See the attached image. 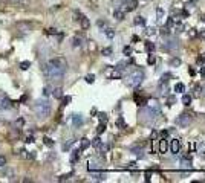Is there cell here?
<instances>
[{
	"label": "cell",
	"mask_w": 205,
	"mask_h": 183,
	"mask_svg": "<svg viewBox=\"0 0 205 183\" xmlns=\"http://www.w3.org/2000/svg\"><path fill=\"white\" fill-rule=\"evenodd\" d=\"M29 66H31V63H29V61H23V63H20V69H21V70H28Z\"/></svg>",
	"instance_id": "cell-31"
},
{
	"label": "cell",
	"mask_w": 205,
	"mask_h": 183,
	"mask_svg": "<svg viewBox=\"0 0 205 183\" xmlns=\"http://www.w3.org/2000/svg\"><path fill=\"white\" fill-rule=\"evenodd\" d=\"M197 63H205V53H202V57L197 58Z\"/></svg>",
	"instance_id": "cell-47"
},
{
	"label": "cell",
	"mask_w": 205,
	"mask_h": 183,
	"mask_svg": "<svg viewBox=\"0 0 205 183\" xmlns=\"http://www.w3.org/2000/svg\"><path fill=\"white\" fill-rule=\"evenodd\" d=\"M201 92H202V87H199V85H196V96L201 95Z\"/></svg>",
	"instance_id": "cell-50"
},
{
	"label": "cell",
	"mask_w": 205,
	"mask_h": 183,
	"mask_svg": "<svg viewBox=\"0 0 205 183\" xmlns=\"http://www.w3.org/2000/svg\"><path fill=\"white\" fill-rule=\"evenodd\" d=\"M149 109H153V110H158V111H159V104H158V101H156V99L149 101Z\"/></svg>",
	"instance_id": "cell-19"
},
{
	"label": "cell",
	"mask_w": 205,
	"mask_h": 183,
	"mask_svg": "<svg viewBox=\"0 0 205 183\" xmlns=\"http://www.w3.org/2000/svg\"><path fill=\"white\" fill-rule=\"evenodd\" d=\"M26 142H28V143H32V142H34V136H28V139H26Z\"/></svg>",
	"instance_id": "cell-51"
},
{
	"label": "cell",
	"mask_w": 205,
	"mask_h": 183,
	"mask_svg": "<svg viewBox=\"0 0 205 183\" xmlns=\"http://www.w3.org/2000/svg\"><path fill=\"white\" fill-rule=\"evenodd\" d=\"M145 49H147L149 52H153L155 51V44H153V43H150V41H147V43H145Z\"/></svg>",
	"instance_id": "cell-32"
},
{
	"label": "cell",
	"mask_w": 205,
	"mask_h": 183,
	"mask_svg": "<svg viewBox=\"0 0 205 183\" xmlns=\"http://www.w3.org/2000/svg\"><path fill=\"white\" fill-rule=\"evenodd\" d=\"M66 70H67V63L63 57L52 58V60H49L43 66V73L51 81H60V79H63Z\"/></svg>",
	"instance_id": "cell-1"
},
{
	"label": "cell",
	"mask_w": 205,
	"mask_h": 183,
	"mask_svg": "<svg viewBox=\"0 0 205 183\" xmlns=\"http://www.w3.org/2000/svg\"><path fill=\"white\" fill-rule=\"evenodd\" d=\"M80 156H81V150H74L71 154V163H77L80 160Z\"/></svg>",
	"instance_id": "cell-12"
},
{
	"label": "cell",
	"mask_w": 205,
	"mask_h": 183,
	"mask_svg": "<svg viewBox=\"0 0 205 183\" xmlns=\"http://www.w3.org/2000/svg\"><path fill=\"white\" fill-rule=\"evenodd\" d=\"M199 35H201V38H202V40H205V29H202L201 32H199Z\"/></svg>",
	"instance_id": "cell-52"
},
{
	"label": "cell",
	"mask_w": 205,
	"mask_h": 183,
	"mask_svg": "<svg viewBox=\"0 0 205 183\" xmlns=\"http://www.w3.org/2000/svg\"><path fill=\"white\" fill-rule=\"evenodd\" d=\"M106 131V125H104V122H101L98 128H96V134H101V133H104Z\"/></svg>",
	"instance_id": "cell-30"
},
{
	"label": "cell",
	"mask_w": 205,
	"mask_h": 183,
	"mask_svg": "<svg viewBox=\"0 0 205 183\" xmlns=\"http://www.w3.org/2000/svg\"><path fill=\"white\" fill-rule=\"evenodd\" d=\"M116 124H118V127H124V119H122V117H118Z\"/></svg>",
	"instance_id": "cell-44"
},
{
	"label": "cell",
	"mask_w": 205,
	"mask_h": 183,
	"mask_svg": "<svg viewBox=\"0 0 205 183\" xmlns=\"http://www.w3.org/2000/svg\"><path fill=\"white\" fill-rule=\"evenodd\" d=\"M43 95H45V96H47V95H51V90H49V89H47V87H45V89H43Z\"/></svg>",
	"instance_id": "cell-45"
},
{
	"label": "cell",
	"mask_w": 205,
	"mask_h": 183,
	"mask_svg": "<svg viewBox=\"0 0 205 183\" xmlns=\"http://www.w3.org/2000/svg\"><path fill=\"white\" fill-rule=\"evenodd\" d=\"M0 109H2V110H11V109H14V102L11 101L8 96L2 95V96H0Z\"/></svg>",
	"instance_id": "cell-5"
},
{
	"label": "cell",
	"mask_w": 205,
	"mask_h": 183,
	"mask_svg": "<svg viewBox=\"0 0 205 183\" xmlns=\"http://www.w3.org/2000/svg\"><path fill=\"white\" fill-rule=\"evenodd\" d=\"M95 81V75H92V73H89L87 76H86V83H89V84H92Z\"/></svg>",
	"instance_id": "cell-33"
},
{
	"label": "cell",
	"mask_w": 205,
	"mask_h": 183,
	"mask_svg": "<svg viewBox=\"0 0 205 183\" xmlns=\"http://www.w3.org/2000/svg\"><path fill=\"white\" fill-rule=\"evenodd\" d=\"M113 17L121 21V20H124V17H126V12H124V11H121V9H115V12H113Z\"/></svg>",
	"instance_id": "cell-16"
},
{
	"label": "cell",
	"mask_w": 205,
	"mask_h": 183,
	"mask_svg": "<svg viewBox=\"0 0 205 183\" xmlns=\"http://www.w3.org/2000/svg\"><path fill=\"white\" fill-rule=\"evenodd\" d=\"M46 34L47 35H55V34H58V32H57V29L51 28V29H46Z\"/></svg>",
	"instance_id": "cell-39"
},
{
	"label": "cell",
	"mask_w": 205,
	"mask_h": 183,
	"mask_svg": "<svg viewBox=\"0 0 205 183\" xmlns=\"http://www.w3.org/2000/svg\"><path fill=\"white\" fill-rule=\"evenodd\" d=\"M191 122V117L188 116V115H181V116H177L176 117V121H175V124L177 127H181V128H185V127H188V124Z\"/></svg>",
	"instance_id": "cell-4"
},
{
	"label": "cell",
	"mask_w": 205,
	"mask_h": 183,
	"mask_svg": "<svg viewBox=\"0 0 205 183\" xmlns=\"http://www.w3.org/2000/svg\"><path fill=\"white\" fill-rule=\"evenodd\" d=\"M98 117H100V121L101 122H107V116H106V113H98Z\"/></svg>",
	"instance_id": "cell-36"
},
{
	"label": "cell",
	"mask_w": 205,
	"mask_h": 183,
	"mask_svg": "<svg viewBox=\"0 0 205 183\" xmlns=\"http://www.w3.org/2000/svg\"><path fill=\"white\" fill-rule=\"evenodd\" d=\"M9 2H12V3H19V5H23L26 0H9Z\"/></svg>",
	"instance_id": "cell-46"
},
{
	"label": "cell",
	"mask_w": 205,
	"mask_h": 183,
	"mask_svg": "<svg viewBox=\"0 0 205 183\" xmlns=\"http://www.w3.org/2000/svg\"><path fill=\"white\" fill-rule=\"evenodd\" d=\"M23 122H25V121H23V119H21V117H20V119L17 121V124H19V125H21V124H23Z\"/></svg>",
	"instance_id": "cell-56"
},
{
	"label": "cell",
	"mask_w": 205,
	"mask_h": 183,
	"mask_svg": "<svg viewBox=\"0 0 205 183\" xmlns=\"http://www.w3.org/2000/svg\"><path fill=\"white\" fill-rule=\"evenodd\" d=\"M34 111H35V115L39 116V119H45V117L49 116V113H51V102L47 101V99H39L35 102V105H34Z\"/></svg>",
	"instance_id": "cell-2"
},
{
	"label": "cell",
	"mask_w": 205,
	"mask_h": 183,
	"mask_svg": "<svg viewBox=\"0 0 205 183\" xmlns=\"http://www.w3.org/2000/svg\"><path fill=\"white\" fill-rule=\"evenodd\" d=\"M175 92H176V93H182V92H185V85L182 83H177L175 85Z\"/></svg>",
	"instance_id": "cell-21"
},
{
	"label": "cell",
	"mask_w": 205,
	"mask_h": 183,
	"mask_svg": "<svg viewBox=\"0 0 205 183\" xmlns=\"http://www.w3.org/2000/svg\"><path fill=\"white\" fill-rule=\"evenodd\" d=\"M78 21L81 23V28H83V29H89V28H90V21H89V18L86 17V15H81Z\"/></svg>",
	"instance_id": "cell-13"
},
{
	"label": "cell",
	"mask_w": 205,
	"mask_h": 183,
	"mask_svg": "<svg viewBox=\"0 0 205 183\" xmlns=\"http://www.w3.org/2000/svg\"><path fill=\"white\" fill-rule=\"evenodd\" d=\"M170 150H171V153H173V154L179 153V150H181V141H179V139H171Z\"/></svg>",
	"instance_id": "cell-10"
},
{
	"label": "cell",
	"mask_w": 205,
	"mask_h": 183,
	"mask_svg": "<svg viewBox=\"0 0 205 183\" xmlns=\"http://www.w3.org/2000/svg\"><path fill=\"white\" fill-rule=\"evenodd\" d=\"M5 165H6V157L0 156V166H5Z\"/></svg>",
	"instance_id": "cell-43"
},
{
	"label": "cell",
	"mask_w": 205,
	"mask_h": 183,
	"mask_svg": "<svg viewBox=\"0 0 205 183\" xmlns=\"http://www.w3.org/2000/svg\"><path fill=\"white\" fill-rule=\"evenodd\" d=\"M161 34H162V35H169V26H164V28L161 29Z\"/></svg>",
	"instance_id": "cell-42"
},
{
	"label": "cell",
	"mask_w": 205,
	"mask_h": 183,
	"mask_svg": "<svg viewBox=\"0 0 205 183\" xmlns=\"http://www.w3.org/2000/svg\"><path fill=\"white\" fill-rule=\"evenodd\" d=\"M43 141H45V145H47V147H52V145H54V141L49 139V137H45Z\"/></svg>",
	"instance_id": "cell-38"
},
{
	"label": "cell",
	"mask_w": 205,
	"mask_h": 183,
	"mask_svg": "<svg viewBox=\"0 0 205 183\" xmlns=\"http://www.w3.org/2000/svg\"><path fill=\"white\" fill-rule=\"evenodd\" d=\"M124 53H126V55H130V53H132V47L126 46V47H124Z\"/></svg>",
	"instance_id": "cell-41"
},
{
	"label": "cell",
	"mask_w": 205,
	"mask_h": 183,
	"mask_svg": "<svg viewBox=\"0 0 205 183\" xmlns=\"http://www.w3.org/2000/svg\"><path fill=\"white\" fill-rule=\"evenodd\" d=\"M126 64H127L126 61H121V63H118V66H116L115 69H116V70H120V72H121V70H124V66H126Z\"/></svg>",
	"instance_id": "cell-35"
},
{
	"label": "cell",
	"mask_w": 205,
	"mask_h": 183,
	"mask_svg": "<svg viewBox=\"0 0 205 183\" xmlns=\"http://www.w3.org/2000/svg\"><path fill=\"white\" fill-rule=\"evenodd\" d=\"M142 79H144V72L142 70H135L127 76L126 83H127L129 87H138V85L142 83Z\"/></svg>",
	"instance_id": "cell-3"
},
{
	"label": "cell",
	"mask_w": 205,
	"mask_h": 183,
	"mask_svg": "<svg viewBox=\"0 0 205 183\" xmlns=\"http://www.w3.org/2000/svg\"><path fill=\"white\" fill-rule=\"evenodd\" d=\"M199 151H201V153H205V143H202L201 147H199Z\"/></svg>",
	"instance_id": "cell-53"
},
{
	"label": "cell",
	"mask_w": 205,
	"mask_h": 183,
	"mask_svg": "<svg viewBox=\"0 0 205 183\" xmlns=\"http://www.w3.org/2000/svg\"><path fill=\"white\" fill-rule=\"evenodd\" d=\"M72 125L74 128H80L83 125V116L81 115H74L72 116Z\"/></svg>",
	"instance_id": "cell-11"
},
{
	"label": "cell",
	"mask_w": 205,
	"mask_h": 183,
	"mask_svg": "<svg viewBox=\"0 0 205 183\" xmlns=\"http://www.w3.org/2000/svg\"><path fill=\"white\" fill-rule=\"evenodd\" d=\"M155 31H156L155 28H149V29H147V34H149V35H152V34H155Z\"/></svg>",
	"instance_id": "cell-49"
},
{
	"label": "cell",
	"mask_w": 205,
	"mask_h": 183,
	"mask_svg": "<svg viewBox=\"0 0 205 183\" xmlns=\"http://www.w3.org/2000/svg\"><path fill=\"white\" fill-rule=\"evenodd\" d=\"M98 26H100V28H106V26H107V25H106V21H103V20H100V21H98Z\"/></svg>",
	"instance_id": "cell-48"
},
{
	"label": "cell",
	"mask_w": 205,
	"mask_h": 183,
	"mask_svg": "<svg viewBox=\"0 0 205 183\" xmlns=\"http://www.w3.org/2000/svg\"><path fill=\"white\" fill-rule=\"evenodd\" d=\"M201 75L205 78V67H201Z\"/></svg>",
	"instance_id": "cell-54"
},
{
	"label": "cell",
	"mask_w": 205,
	"mask_h": 183,
	"mask_svg": "<svg viewBox=\"0 0 205 183\" xmlns=\"http://www.w3.org/2000/svg\"><path fill=\"white\" fill-rule=\"evenodd\" d=\"M101 53H103L104 57H110V55H112V47H104V49L101 51Z\"/></svg>",
	"instance_id": "cell-29"
},
{
	"label": "cell",
	"mask_w": 205,
	"mask_h": 183,
	"mask_svg": "<svg viewBox=\"0 0 205 183\" xmlns=\"http://www.w3.org/2000/svg\"><path fill=\"white\" fill-rule=\"evenodd\" d=\"M72 143H74V139H71V141H69L67 143H64V145H63V150H64V151H67V150L72 147Z\"/></svg>",
	"instance_id": "cell-34"
},
{
	"label": "cell",
	"mask_w": 205,
	"mask_h": 183,
	"mask_svg": "<svg viewBox=\"0 0 205 183\" xmlns=\"http://www.w3.org/2000/svg\"><path fill=\"white\" fill-rule=\"evenodd\" d=\"M150 180V173H145V182Z\"/></svg>",
	"instance_id": "cell-55"
},
{
	"label": "cell",
	"mask_w": 205,
	"mask_h": 183,
	"mask_svg": "<svg viewBox=\"0 0 205 183\" xmlns=\"http://www.w3.org/2000/svg\"><path fill=\"white\" fill-rule=\"evenodd\" d=\"M90 147V141L87 137H83L81 139V143H80V150H81V151H84V150H87Z\"/></svg>",
	"instance_id": "cell-15"
},
{
	"label": "cell",
	"mask_w": 205,
	"mask_h": 183,
	"mask_svg": "<svg viewBox=\"0 0 205 183\" xmlns=\"http://www.w3.org/2000/svg\"><path fill=\"white\" fill-rule=\"evenodd\" d=\"M52 95H54V98H57V99H61L63 98V89L61 87H55L52 92Z\"/></svg>",
	"instance_id": "cell-17"
},
{
	"label": "cell",
	"mask_w": 205,
	"mask_h": 183,
	"mask_svg": "<svg viewBox=\"0 0 205 183\" xmlns=\"http://www.w3.org/2000/svg\"><path fill=\"white\" fill-rule=\"evenodd\" d=\"M176 104V95H171V96H169V98H167V105H175Z\"/></svg>",
	"instance_id": "cell-25"
},
{
	"label": "cell",
	"mask_w": 205,
	"mask_h": 183,
	"mask_svg": "<svg viewBox=\"0 0 205 183\" xmlns=\"http://www.w3.org/2000/svg\"><path fill=\"white\" fill-rule=\"evenodd\" d=\"M104 34H106V37L107 38H113V37H115V31H113L112 28H104Z\"/></svg>",
	"instance_id": "cell-18"
},
{
	"label": "cell",
	"mask_w": 205,
	"mask_h": 183,
	"mask_svg": "<svg viewBox=\"0 0 205 183\" xmlns=\"http://www.w3.org/2000/svg\"><path fill=\"white\" fill-rule=\"evenodd\" d=\"M90 145H94L95 148H100V147H101V139H100V137H95L94 141L90 142Z\"/></svg>",
	"instance_id": "cell-28"
},
{
	"label": "cell",
	"mask_w": 205,
	"mask_h": 183,
	"mask_svg": "<svg viewBox=\"0 0 205 183\" xmlns=\"http://www.w3.org/2000/svg\"><path fill=\"white\" fill-rule=\"evenodd\" d=\"M167 148H169V141H167L165 137H162V139L159 141V151H161V153H165Z\"/></svg>",
	"instance_id": "cell-14"
},
{
	"label": "cell",
	"mask_w": 205,
	"mask_h": 183,
	"mask_svg": "<svg viewBox=\"0 0 205 183\" xmlns=\"http://www.w3.org/2000/svg\"><path fill=\"white\" fill-rule=\"evenodd\" d=\"M170 78H173V75H171V73H164L162 76H161V84H167Z\"/></svg>",
	"instance_id": "cell-20"
},
{
	"label": "cell",
	"mask_w": 205,
	"mask_h": 183,
	"mask_svg": "<svg viewBox=\"0 0 205 183\" xmlns=\"http://www.w3.org/2000/svg\"><path fill=\"white\" fill-rule=\"evenodd\" d=\"M122 6H124V9H126L127 12L135 11L136 6H138V0H122Z\"/></svg>",
	"instance_id": "cell-6"
},
{
	"label": "cell",
	"mask_w": 205,
	"mask_h": 183,
	"mask_svg": "<svg viewBox=\"0 0 205 183\" xmlns=\"http://www.w3.org/2000/svg\"><path fill=\"white\" fill-rule=\"evenodd\" d=\"M162 17H164V9L162 8H158V9H156V20L162 21Z\"/></svg>",
	"instance_id": "cell-22"
},
{
	"label": "cell",
	"mask_w": 205,
	"mask_h": 183,
	"mask_svg": "<svg viewBox=\"0 0 205 183\" xmlns=\"http://www.w3.org/2000/svg\"><path fill=\"white\" fill-rule=\"evenodd\" d=\"M135 25H138V26H145V18H144V17H139V15H138V17L135 18Z\"/></svg>",
	"instance_id": "cell-26"
},
{
	"label": "cell",
	"mask_w": 205,
	"mask_h": 183,
	"mask_svg": "<svg viewBox=\"0 0 205 183\" xmlns=\"http://www.w3.org/2000/svg\"><path fill=\"white\" fill-rule=\"evenodd\" d=\"M71 101H72V98H71V96H64V98H63V105H67Z\"/></svg>",
	"instance_id": "cell-40"
},
{
	"label": "cell",
	"mask_w": 205,
	"mask_h": 183,
	"mask_svg": "<svg viewBox=\"0 0 205 183\" xmlns=\"http://www.w3.org/2000/svg\"><path fill=\"white\" fill-rule=\"evenodd\" d=\"M176 47H177V41H173V40H169L162 44V49L165 52H171V51H175Z\"/></svg>",
	"instance_id": "cell-9"
},
{
	"label": "cell",
	"mask_w": 205,
	"mask_h": 183,
	"mask_svg": "<svg viewBox=\"0 0 205 183\" xmlns=\"http://www.w3.org/2000/svg\"><path fill=\"white\" fill-rule=\"evenodd\" d=\"M31 29H32V25L29 23V21H20V23H17V31H20V32L29 34Z\"/></svg>",
	"instance_id": "cell-7"
},
{
	"label": "cell",
	"mask_w": 205,
	"mask_h": 183,
	"mask_svg": "<svg viewBox=\"0 0 205 183\" xmlns=\"http://www.w3.org/2000/svg\"><path fill=\"white\" fill-rule=\"evenodd\" d=\"M147 63H149V64H155V63H156V58H155V55H152V53H150V55H149V58H147Z\"/></svg>",
	"instance_id": "cell-37"
},
{
	"label": "cell",
	"mask_w": 205,
	"mask_h": 183,
	"mask_svg": "<svg viewBox=\"0 0 205 183\" xmlns=\"http://www.w3.org/2000/svg\"><path fill=\"white\" fill-rule=\"evenodd\" d=\"M182 104H184V105H190L191 104V96L190 95H184V96H182Z\"/></svg>",
	"instance_id": "cell-24"
},
{
	"label": "cell",
	"mask_w": 205,
	"mask_h": 183,
	"mask_svg": "<svg viewBox=\"0 0 205 183\" xmlns=\"http://www.w3.org/2000/svg\"><path fill=\"white\" fill-rule=\"evenodd\" d=\"M72 46L74 47L81 46V38H80V37H74V38H72Z\"/></svg>",
	"instance_id": "cell-27"
},
{
	"label": "cell",
	"mask_w": 205,
	"mask_h": 183,
	"mask_svg": "<svg viewBox=\"0 0 205 183\" xmlns=\"http://www.w3.org/2000/svg\"><path fill=\"white\" fill-rule=\"evenodd\" d=\"M170 66H171V67L181 66V58H171V60H170Z\"/></svg>",
	"instance_id": "cell-23"
},
{
	"label": "cell",
	"mask_w": 205,
	"mask_h": 183,
	"mask_svg": "<svg viewBox=\"0 0 205 183\" xmlns=\"http://www.w3.org/2000/svg\"><path fill=\"white\" fill-rule=\"evenodd\" d=\"M181 166H182L184 169H188V171H191V169H193L191 157H190V156H184V157L181 159Z\"/></svg>",
	"instance_id": "cell-8"
}]
</instances>
